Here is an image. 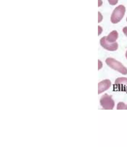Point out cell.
<instances>
[{
	"mask_svg": "<svg viewBox=\"0 0 127 147\" xmlns=\"http://www.w3.org/2000/svg\"><path fill=\"white\" fill-rule=\"evenodd\" d=\"M103 29L101 27L99 26V35H100L102 32Z\"/></svg>",
	"mask_w": 127,
	"mask_h": 147,
	"instance_id": "obj_13",
	"label": "cell"
},
{
	"mask_svg": "<svg viewBox=\"0 0 127 147\" xmlns=\"http://www.w3.org/2000/svg\"><path fill=\"white\" fill-rule=\"evenodd\" d=\"M126 11L125 7L120 5L114 9L111 17V21L113 24H117L120 22L124 17Z\"/></svg>",
	"mask_w": 127,
	"mask_h": 147,
	"instance_id": "obj_2",
	"label": "cell"
},
{
	"mask_svg": "<svg viewBox=\"0 0 127 147\" xmlns=\"http://www.w3.org/2000/svg\"><path fill=\"white\" fill-rule=\"evenodd\" d=\"M123 31L124 34L127 36V27H124L123 28Z\"/></svg>",
	"mask_w": 127,
	"mask_h": 147,
	"instance_id": "obj_11",
	"label": "cell"
},
{
	"mask_svg": "<svg viewBox=\"0 0 127 147\" xmlns=\"http://www.w3.org/2000/svg\"><path fill=\"white\" fill-rule=\"evenodd\" d=\"M103 4V2L101 0H99V7L101 6Z\"/></svg>",
	"mask_w": 127,
	"mask_h": 147,
	"instance_id": "obj_14",
	"label": "cell"
},
{
	"mask_svg": "<svg viewBox=\"0 0 127 147\" xmlns=\"http://www.w3.org/2000/svg\"><path fill=\"white\" fill-rule=\"evenodd\" d=\"M101 45L104 48L110 51H116L118 49V45L117 42L110 43L108 42L106 39V37H104L100 40Z\"/></svg>",
	"mask_w": 127,
	"mask_h": 147,
	"instance_id": "obj_4",
	"label": "cell"
},
{
	"mask_svg": "<svg viewBox=\"0 0 127 147\" xmlns=\"http://www.w3.org/2000/svg\"><path fill=\"white\" fill-rule=\"evenodd\" d=\"M105 62L111 68L119 71L123 75H127L126 68L124 67V65L119 61L112 58H108L105 60Z\"/></svg>",
	"mask_w": 127,
	"mask_h": 147,
	"instance_id": "obj_1",
	"label": "cell"
},
{
	"mask_svg": "<svg viewBox=\"0 0 127 147\" xmlns=\"http://www.w3.org/2000/svg\"><path fill=\"white\" fill-rule=\"evenodd\" d=\"M111 82L109 80H105L98 84V94H100L108 90L111 86Z\"/></svg>",
	"mask_w": 127,
	"mask_h": 147,
	"instance_id": "obj_6",
	"label": "cell"
},
{
	"mask_svg": "<svg viewBox=\"0 0 127 147\" xmlns=\"http://www.w3.org/2000/svg\"><path fill=\"white\" fill-rule=\"evenodd\" d=\"M101 106L105 110H113L115 105V102L111 95L105 94L100 100Z\"/></svg>",
	"mask_w": 127,
	"mask_h": 147,
	"instance_id": "obj_3",
	"label": "cell"
},
{
	"mask_svg": "<svg viewBox=\"0 0 127 147\" xmlns=\"http://www.w3.org/2000/svg\"><path fill=\"white\" fill-rule=\"evenodd\" d=\"M103 64L101 61L99 60V70L102 67Z\"/></svg>",
	"mask_w": 127,
	"mask_h": 147,
	"instance_id": "obj_12",
	"label": "cell"
},
{
	"mask_svg": "<svg viewBox=\"0 0 127 147\" xmlns=\"http://www.w3.org/2000/svg\"><path fill=\"white\" fill-rule=\"evenodd\" d=\"M117 109L119 110H127V105L123 102H119L117 106Z\"/></svg>",
	"mask_w": 127,
	"mask_h": 147,
	"instance_id": "obj_8",
	"label": "cell"
},
{
	"mask_svg": "<svg viewBox=\"0 0 127 147\" xmlns=\"http://www.w3.org/2000/svg\"><path fill=\"white\" fill-rule=\"evenodd\" d=\"M126 58L127 59V51H126Z\"/></svg>",
	"mask_w": 127,
	"mask_h": 147,
	"instance_id": "obj_15",
	"label": "cell"
},
{
	"mask_svg": "<svg viewBox=\"0 0 127 147\" xmlns=\"http://www.w3.org/2000/svg\"><path fill=\"white\" fill-rule=\"evenodd\" d=\"M106 37V39L108 42L110 43H113L115 42L118 39V34L116 31H113L111 32L107 37Z\"/></svg>",
	"mask_w": 127,
	"mask_h": 147,
	"instance_id": "obj_7",
	"label": "cell"
},
{
	"mask_svg": "<svg viewBox=\"0 0 127 147\" xmlns=\"http://www.w3.org/2000/svg\"><path fill=\"white\" fill-rule=\"evenodd\" d=\"M103 16H102L101 14L100 13V12H99V23L101 22L102 20H103Z\"/></svg>",
	"mask_w": 127,
	"mask_h": 147,
	"instance_id": "obj_10",
	"label": "cell"
},
{
	"mask_svg": "<svg viewBox=\"0 0 127 147\" xmlns=\"http://www.w3.org/2000/svg\"><path fill=\"white\" fill-rule=\"evenodd\" d=\"M119 0H108L109 3L111 5H115L118 3Z\"/></svg>",
	"mask_w": 127,
	"mask_h": 147,
	"instance_id": "obj_9",
	"label": "cell"
},
{
	"mask_svg": "<svg viewBox=\"0 0 127 147\" xmlns=\"http://www.w3.org/2000/svg\"><path fill=\"white\" fill-rule=\"evenodd\" d=\"M115 85L118 90L127 92V78H118L115 80Z\"/></svg>",
	"mask_w": 127,
	"mask_h": 147,
	"instance_id": "obj_5",
	"label": "cell"
},
{
	"mask_svg": "<svg viewBox=\"0 0 127 147\" xmlns=\"http://www.w3.org/2000/svg\"><path fill=\"white\" fill-rule=\"evenodd\" d=\"M126 20H127V19H126Z\"/></svg>",
	"mask_w": 127,
	"mask_h": 147,
	"instance_id": "obj_16",
	"label": "cell"
}]
</instances>
